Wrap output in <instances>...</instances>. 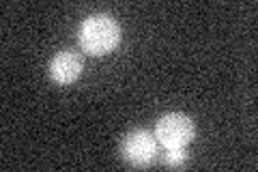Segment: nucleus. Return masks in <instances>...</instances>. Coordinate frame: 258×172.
I'll return each instance as SVG.
<instances>
[{
	"instance_id": "f257e3e1",
	"label": "nucleus",
	"mask_w": 258,
	"mask_h": 172,
	"mask_svg": "<svg viewBox=\"0 0 258 172\" xmlns=\"http://www.w3.org/2000/svg\"><path fill=\"white\" fill-rule=\"evenodd\" d=\"M118 39L120 28L110 15H93V18L84 20L82 28H80V43H82L84 52L93 56H103L112 52Z\"/></svg>"
},
{
	"instance_id": "f03ea898",
	"label": "nucleus",
	"mask_w": 258,
	"mask_h": 172,
	"mask_svg": "<svg viewBox=\"0 0 258 172\" xmlns=\"http://www.w3.org/2000/svg\"><path fill=\"white\" fill-rule=\"evenodd\" d=\"M155 138L166 149H185L194 138V123L183 114H166L157 123Z\"/></svg>"
},
{
	"instance_id": "7ed1b4c3",
	"label": "nucleus",
	"mask_w": 258,
	"mask_h": 172,
	"mask_svg": "<svg viewBox=\"0 0 258 172\" xmlns=\"http://www.w3.org/2000/svg\"><path fill=\"white\" fill-rule=\"evenodd\" d=\"M123 153L129 161L136 163V166H144V163H151L153 157H155L157 140L149 132H144V129H136V132H132L125 138Z\"/></svg>"
},
{
	"instance_id": "20e7f679",
	"label": "nucleus",
	"mask_w": 258,
	"mask_h": 172,
	"mask_svg": "<svg viewBox=\"0 0 258 172\" xmlns=\"http://www.w3.org/2000/svg\"><path fill=\"white\" fill-rule=\"evenodd\" d=\"M50 73H52V80L58 82V84H71L82 73V59L76 52L64 50L54 56V61L50 65Z\"/></svg>"
},
{
	"instance_id": "39448f33",
	"label": "nucleus",
	"mask_w": 258,
	"mask_h": 172,
	"mask_svg": "<svg viewBox=\"0 0 258 172\" xmlns=\"http://www.w3.org/2000/svg\"><path fill=\"white\" fill-rule=\"evenodd\" d=\"M185 149H168V155H166V163L168 166H181L185 161Z\"/></svg>"
}]
</instances>
